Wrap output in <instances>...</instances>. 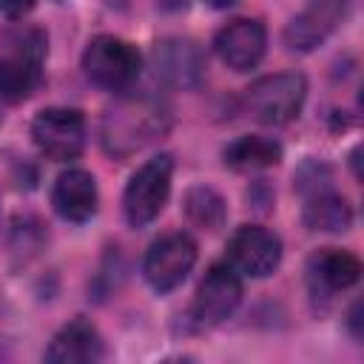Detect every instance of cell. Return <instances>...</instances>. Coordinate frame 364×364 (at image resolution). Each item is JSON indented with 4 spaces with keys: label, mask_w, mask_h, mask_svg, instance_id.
Returning a JSON list of instances; mask_svg holds the SVG:
<instances>
[{
    "label": "cell",
    "mask_w": 364,
    "mask_h": 364,
    "mask_svg": "<svg viewBox=\"0 0 364 364\" xmlns=\"http://www.w3.org/2000/svg\"><path fill=\"white\" fill-rule=\"evenodd\" d=\"M168 131V111L159 100L151 97H134L122 100L117 108H111L102 119V145L114 156H128L148 142H154L159 134Z\"/></svg>",
    "instance_id": "obj_1"
},
{
    "label": "cell",
    "mask_w": 364,
    "mask_h": 364,
    "mask_svg": "<svg viewBox=\"0 0 364 364\" xmlns=\"http://www.w3.org/2000/svg\"><path fill=\"white\" fill-rule=\"evenodd\" d=\"M304 97L307 80L301 74H273L245 91V111L264 125H284L299 117Z\"/></svg>",
    "instance_id": "obj_2"
},
{
    "label": "cell",
    "mask_w": 364,
    "mask_h": 364,
    "mask_svg": "<svg viewBox=\"0 0 364 364\" xmlns=\"http://www.w3.org/2000/svg\"><path fill=\"white\" fill-rule=\"evenodd\" d=\"M139 51L111 34H100L82 54V71L91 82L108 91H122L139 77Z\"/></svg>",
    "instance_id": "obj_3"
},
{
    "label": "cell",
    "mask_w": 364,
    "mask_h": 364,
    "mask_svg": "<svg viewBox=\"0 0 364 364\" xmlns=\"http://www.w3.org/2000/svg\"><path fill=\"white\" fill-rule=\"evenodd\" d=\"M171 173H173V162L168 154H159L154 159H148L128 182L125 188V216L134 228H145L151 225L159 210L168 202L171 193Z\"/></svg>",
    "instance_id": "obj_4"
},
{
    "label": "cell",
    "mask_w": 364,
    "mask_h": 364,
    "mask_svg": "<svg viewBox=\"0 0 364 364\" xmlns=\"http://www.w3.org/2000/svg\"><path fill=\"white\" fill-rule=\"evenodd\" d=\"M193 264H196V245H193V239L185 236V233H168V236L156 239L148 247L142 273H145L148 284L156 293H168V290L179 287L188 279Z\"/></svg>",
    "instance_id": "obj_5"
},
{
    "label": "cell",
    "mask_w": 364,
    "mask_h": 364,
    "mask_svg": "<svg viewBox=\"0 0 364 364\" xmlns=\"http://www.w3.org/2000/svg\"><path fill=\"white\" fill-rule=\"evenodd\" d=\"M31 136L37 148L57 159H77L85 145V119L74 108H46L31 122Z\"/></svg>",
    "instance_id": "obj_6"
},
{
    "label": "cell",
    "mask_w": 364,
    "mask_h": 364,
    "mask_svg": "<svg viewBox=\"0 0 364 364\" xmlns=\"http://www.w3.org/2000/svg\"><path fill=\"white\" fill-rule=\"evenodd\" d=\"M228 259L236 273L262 279L270 276L282 262V242L273 230L259 225H242L228 242Z\"/></svg>",
    "instance_id": "obj_7"
},
{
    "label": "cell",
    "mask_w": 364,
    "mask_h": 364,
    "mask_svg": "<svg viewBox=\"0 0 364 364\" xmlns=\"http://www.w3.org/2000/svg\"><path fill=\"white\" fill-rule=\"evenodd\" d=\"M43 54H46V40L40 34H31L0 60V100L6 102H20L26 100L43 77Z\"/></svg>",
    "instance_id": "obj_8"
},
{
    "label": "cell",
    "mask_w": 364,
    "mask_h": 364,
    "mask_svg": "<svg viewBox=\"0 0 364 364\" xmlns=\"http://www.w3.org/2000/svg\"><path fill=\"white\" fill-rule=\"evenodd\" d=\"M350 0H310L284 28V43L290 51H313L321 46L344 20Z\"/></svg>",
    "instance_id": "obj_9"
},
{
    "label": "cell",
    "mask_w": 364,
    "mask_h": 364,
    "mask_svg": "<svg viewBox=\"0 0 364 364\" xmlns=\"http://www.w3.org/2000/svg\"><path fill=\"white\" fill-rule=\"evenodd\" d=\"M239 301H242L239 273L230 264H213L199 282L193 313L205 324H219L239 307Z\"/></svg>",
    "instance_id": "obj_10"
},
{
    "label": "cell",
    "mask_w": 364,
    "mask_h": 364,
    "mask_svg": "<svg viewBox=\"0 0 364 364\" xmlns=\"http://www.w3.org/2000/svg\"><path fill=\"white\" fill-rule=\"evenodd\" d=\"M216 54L222 57V63L233 71H247L253 68L267 48V31L259 20L250 17H239L233 23H228L219 34H216Z\"/></svg>",
    "instance_id": "obj_11"
},
{
    "label": "cell",
    "mask_w": 364,
    "mask_h": 364,
    "mask_svg": "<svg viewBox=\"0 0 364 364\" xmlns=\"http://www.w3.org/2000/svg\"><path fill=\"white\" fill-rule=\"evenodd\" d=\"M154 71L171 88H193L205 74V57L196 43L168 37L154 48Z\"/></svg>",
    "instance_id": "obj_12"
},
{
    "label": "cell",
    "mask_w": 364,
    "mask_h": 364,
    "mask_svg": "<svg viewBox=\"0 0 364 364\" xmlns=\"http://www.w3.org/2000/svg\"><path fill=\"white\" fill-rule=\"evenodd\" d=\"M54 208L68 222H85L97 213V185L88 171L71 168L54 182Z\"/></svg>",
    "instance_id": "obj_13"
},
{
    "label": "cell",
    "mask_w": 364,
    "mask_h": 364,
    "mask_svg": "<svg viewBox=\"0 0 364 364\" xmlns=\"http://www.w3.org/2000/svg\"><path fill=\"white\" fill-rule=\"evenodd\" d=\"M102 358V338L85 318L68 321L46 350V361L54 364H85Z\"/></svg>",
    "instance_id": "obj_14"
},
{
    "label": "cell",
    "mask_w": 364,
    "mask_h": 364,
    "mask_svg": "<svg viewBox=\"0 0 364 364\" xmlns=\"http://www.w3.org/2000/svg\"><path fill=\"white\" fill-rule=\"evenodd\" d=\"M310 276L330 290H344V287H353L358 282L361 262L347 250L324 247L310 259Z\"/></svg>",
    "instance_id": "obj_15"
},
{
    "label": "cell",
    "mask_w": 364,
    "mask_h": 364,
    "mask_svg": "<svg viewBox=\"0 0 364 364\" xmlns=\"http://www.w3.org/2000/svg\"><path fill=\"white\" fill-rule=\"evenodd\" d=\"M225 165L233 171H259L282 159V145L267 136H239L225 148Z\"/></svg>",
    "instance_id": "obj_16"
},
{
    "label": "cell",
    "mask_w": 364,
    "mask_h": 364,
    "mask_svg": "<svg viewBox=\"0 0 364 364\" xmlns=\"http://www.w3.org/2000/svg\"><path fill=\"white\" fill-rule=\"evenodd\" d=\"M304 225L310 230H327V233L347 230L353 225V208L347 205L344 196L330 193V191H318L307 199Z\"/></svg>",
    "instance_id": "obj_17"
},
{
    "label": "cell",
    "mask_w": 364,
    "mask_h": 364,
    "mask_svg": "<svg viewBox=\"0 0 364 364\" xmlns=\"http://www.w3.org/2000/svg\"><path fill=\"white\" fill-rule=\"evenodd\" d=\"M185 216L202 228V230H219L228 219V208H225V199L208 188V185H196L185 193Z\"/></svg>",
    "instance_id": "obj_18"
},
{
    "label": "cell",
    "mask_w": 364,
    "mask_h": 364,
    "mask_svg": "<svg viewBox=\"0 0 364 364\" xmlns=\"http://www.w3.org/2000/svg\"><path fill=\"white\" fill-rule=\"evenodd\" d=\"M31 6H34V0H0V11H3L6 17H11V20L28 14Z\"/></svg>",
    "instance_id": "obj_19"
},
{
    "label": "cell",
    "mask_w": 364,
    "mask_h": 364,
    "mask_svg": "<svg viewBox=\"0 0 364 364\" xmlns=\"http://www.w3.org/2000/svg\"><path fill=\"white\" fill-rule=\"evenodd\" d=\"M208 3H210L213 9H228V6H233L236 0H208Z\"/></svg>",
    "instance_id": "obj_20"
}]
</instances>
